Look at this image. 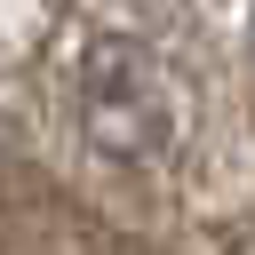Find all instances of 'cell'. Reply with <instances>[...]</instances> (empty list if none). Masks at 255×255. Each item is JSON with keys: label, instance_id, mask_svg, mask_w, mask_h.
<instances>
[{"label": "cell", "instance_id": "obj_1", "mask_svg": "<svg viewBox=\"0 0 255 255\" xmlns=\"http://www.w3.org/2000/svg\"><path fill=\"white\" fill-rule=\"evenodd\" d=\"M72 104H80V128L104 159L120 167H151L167 143H175V80L167 64L128 40V32H96L80 48V72H72Z\"/></svg>", "mask_w": 255, "mask_h": 255}]
</instances>
